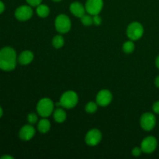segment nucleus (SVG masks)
Instances as JSON below:
<instances>
[{"instance_id":"obj_6","label":"nucleus","mask_w":159,"mask_h":159,"mask_svg":"<svg viewBox=\"0 0 159 159\" xmlns=\"http://www.w3.org/2000/svg\"><path fill=\"white\" fill-rule=\"evenodd\" d=\"M140 125L146 131L152 130L156 125V117L152 113H144L140 119Z\"/></svg>"},{"instance_id":"obj_27","label":"nucleus","mask_w":159,"mask_h":159,"mask_svg":"<svg viewBox=\"0 0 159 159\" xmlns=\"http://www.w3.org/2000/svg\"><path fill=\"white\" fill-rule=\"evenodd\" d=\"M5 10V5L2 1H0V14L2 13Z\"/></svg>"},{"instance_id":"obj_14","label":"nucleus","mask_w":159,"mask_h":159,"mask_svg":"<svg viewBox=\"0 0 159 159\" xmlns=\"http://www.w3.org/2000/svg\"><path fill=\"white\" fill-rule=\"evenodd\" d=\"M34 55L32 51H24L19 55L18 61L22 65H27L34 60Z\"/></svg>"},{"instance_id":"obj_15","label":"nucleus","mask_w":159,"mask_h":159,"mask_svg":"<svg viewBox=\"0 0 159 159\" xmlns=\"http://www.w3.org/2000/svg\"><path fill=\"white\" fill-rule=\"evenodd\" d=\"M53 116H54V120L58 124H62L66 120L67 114L66 112L61 108H57L53 112Z\"/></svg>"},{"instance_id":"obj_32","label":"nucleus","mask_w":159,"mask_h":159,"mask_svg":"<svg viewBox=\"0 0 159 159\" xmlns=\"http://www.w3.org/2000/svg\"><path fill=\"white\" fill-rule=\"evenodd\" d=\"M53 2H60L61 1V0H52Z\"/></svg>"},{"instance_id":"obj_28","label":"nucleus","mask_w":159,"mask_h":159,"mask_svg":"<svg viewBox=\"0 0 159 159\" xmlns=\"http://www.w3.org/2000/svg\"><path fill=\"white\" fill-rule=\"evenodd\" d=\"M155 86L158 87V88H159V75L157 76L156 79H155Z\"/></svg>"},{"instance_id":"obj_2","label":"nucleus","mask_w":159,"mask_h":159,"mask_svg":"<svg viewBox=\"0 0 159 159\" xmlns=\"http://www.w3.org/2000/svg\"><path fill=\"white\" fill-rule=\"evenodd\" d=\"M54 104L49 98H43L38 102L37 105V113L42 117L47 118L54 112Z\"/></svg>"},{"instance_id":"obj_25","label":"nucleus","mask_w":159,"mask_h":159,"mask_svg":"<svg viewBox=\"0 0 159 159\" xmlns=\"http://www.w3.org/2000/svg\"><path fill=\"white\" fill-rule=\"evenodd\" d=\"M142 150H141V148H138V147H135L134 148L133 150H132V155H134V156L135 157H138L140 156V155H141V153H142Z\"/></svg>"},{"instance_id":"obj_26","label":"nucleus","mask_w":159,"mask_h":159,"mask_svg":"<svg viewBox=\"0 0 159 159\" xmlns=\"http://www.w3.org/2000/svg\"><path fill=\"white\" fill-rule=\"evenodd\" d=\"M152 110L157 114H159V101H157L152 106Z\"/></svg>"},{"instance_id":"obj_1","label":"nucleus","mask_w":159,"mask_h":159,"mask_svg":"<svg viewBox=\"0 0 159 159\" xmlns=\"http://www.w3.org/2000/svg\"><path fill=\"white\" fill-rule=\"evenodd\" d=\"M16 52L11 47H5L0 50V69L10 71L16 66Z\"/></svg>"},{"instance_id":"obj_13","label":"nucleus","mask_w":159,"mask_h":159,"mask_svg":"<svg viewBox=\"0 0 159 159\" xmlns=\"http://www.w3.org/2000/svg\"><path fill=\"white\" fill-rule=\"evenodd\" d=\"M70 12H71L72 15L78 17V18H81L83 15H85V7L79 2H73L70 5Z\"/></svg>"},{"instance_id":"obj_22","label":"nucleus","mask_w":159,"mask_h":159,"mask_svg":"<svg viewBox=\"0 0 159 159\" xmlns=\"http://www.w3.org/2000/svg\"><path fill=\"white\" fill-rule=\"evenodd\" d=\"M27 120L29 122V124H34L37 122L38 120V117H37V114L34 113H29L27 116Z\"/></svg>"},{"instance_id":"obj_3","label":"nucleus","mask_w":159,"mask_h":159,"mask_svg":"<svg viewBox=\"0 0 159 159\" xmlns=\"http://www.w3.org/2000/svg\"><path fill=\"white\" fill-rule=\"evenodd\" d=\"M79 102V96L77 93L74 91H66L61 96L60 102L61 107L65 109H72L78 104Z\"/></svg>"},{"instance_id":"obj_8","label":"nucleus","mask_w":159,"mask_h":159,"mask_svg":"<svg viewBox=\"0 0 159 159\" xmlns=\"http://www.w3.org/2000/svg\"><path fill=\"white\" fill-rule=\"evenodd\" d=\"M158 146L157 139L153 136H148L144 138L141 144V148L145 154H152L156 150Z\"/></svg>"},{"instance_id":"obj_19","label":"nucleus","mask_w":159,"mask_h":159,"mask_svg":"<svg viewBox=\"0 0 159 159\" xmlns=\"http://www.w3.org/2000/svg\"><path fill=\"white\" fill-rule=\"evenodd\" d=\"M135 49V45L133 40H130L126 41L123 45V51L126 54H131Z\"/></svg>"},{"instance_id":"obj_23","label":"nucleus","mask_w":159,"mask_h":159,"mask_svg":"<svg viewBox=\"0 0 159 159\" xmlns=\"http://www.w3.org/2000/svg\"><path fill=\"white\" fill-rule=\"evenodd\" d=\"M93 24H95L96 26H99L102 23V18L98 15H94L93 16Z\"/></svg>"},{"instance_id":"obj_24","label":"nucleus","mask_w":159,"mask_h":159,"mask_svg":"<svg viewBox=\"0 0 159 159\" xmlns=\"http://www.w3.org/2000/svg\"><path fill=\"white\" fill-rule=\"evenodd\" d=\"M26 1L30 6H36L37 7V6L41 4L43 0H26Z\"/></svg>"},{"instance_id":"obj_12","label":"nucleus","mask_w":159,"mask_h":159,"mask_svg":"<svg viewBox=\"0 0 159 159\" xmlns=\"http://www.w3.org/2000/svg\"><path fill=\"white\" fill-rule=\"evenodd\" d=\"M36 133V130L32 124H26L23 126L19 132V136L22 141H28L32 139Z\"/></svg>"},{"instance_id":"obj_20","label":"nucleus","mask_w":159,"mask_h":159,"mask_svg":"<svg viewBox=\"0 0 159 159\" xmlns=\"http://www.w3.org/2000/svg\"><path fill=\"white\" fill-rule=\"evenodd\" d=\"M81 22L84 26H91L93 24V17L90 14H85L81 17Z\"/></svg>"},{"instance_id":"obj_11","label":"nucleus","mask_w":159,"mask_h":159,"mask_svg":"<svg viewBox=\"0 0 159 159\" xmlns=\"http://www.w3.org/2000/svg\"><path fill=\"white\" fill-rule=\"evenodd\" d=\"M113 99V95L108 89H102L96 96V102L100 107H107L110 105Z\"/></svg>"},{"instance_id":"obj_9","label":"nucleus","mask_w":159,"mask_h":159,"mask_svg":"<svg viewBox=\"0 0 159 159\" xmlns=\"http://www.w3.org/2000/svg\"><path fill=\"white\" fill-rule=\"evenodd\" d=\"M33 16V9L30 6L23 5L20 6L16 9L15 17L20 21H26L30 20Z\"/></svg>"},{"instance_id":"obj_5","label":"nucleus","mask_w":159,"mask_h":159,"mask_svg":"<svg viewBox=\"0 0 159 159\" xmlns=\"http://www.w3.org/2000/svg\"><path fill=\"white\" fill-rule=\"evenodd\" d=\"M143 34H144V27L138 22H133L127 26V35L130 40L133 41L139 40L142 37Z\"/></svg>"},{"instance_id":"obj_30","label":"nucleus","mask_w":159,"mask_h":159,"mask_svg":"<svg viewBox=\"0 0 159 159\" xmlns=\"http://www.w3.org/2000/svg\"><path fill=\"white\" fill-rule=\"evenodd\" d=\"M155 65H156V67L159 69V55L157 57L156 60H155Z\"/></svg>"},{"instance_id":"obj_21","label":"nucleus","mask_w":159,"mask_h":159,"mask_svg":"<svg viewBox=\"0 0 159 159\" xmlns=\"http://www.w3.org/2000/svg\"><path fill=\"white\" fill-rule=\"evenodd\" d=\"M98 104L97 102H89L85 107V110L89 113H94L97 110Z\"/></svg>"},{"instance_id":"obj_10","label":"nucleus","mask_w":159,"mask_h":159,"mask_svg":"<svg viewBox=\"0 0 159 159\" xmlns=\"http://www.w3.org/2000/svg\"><path fill=\"white\" fill-rule=\"evenodd\" d=\"M102 140V133L98 129H92L89 130L85 138V141L89 146H96L100 143Z\"/></svg>"},{"instance_id":"obj_29","label":"nucleus","mask_w":159,"mask_h":159,"mask_svg":"<svg viewBox=\"0 0 159 159\" xmlns=\"http://www.w3.org/2000/svg\"><path fill=\"white\" fill-rule=\"evenodd\" d=\"M1 159H13V157L12 156H10V155H3V156H2Z\"/></svg>"},{"instance_id":"obj_31","label":"nucleus","mask_w":159,"mask_h":159,"mask_svg":"<svg viewBox=\"0 0 159 159\" xmlns=\"http://www.w3.org/2000/svg\"><path fill=\"white\" fill-rule=\"evenodd\" d=\"M2 114H3V110H2V107H0V118L2 117Z\"/></svg>"},{"instance_id":"obj_17","label":"nucleus","mask_w":159,"mask_h":159,"mask_svg":"<svg viewBox=\"0 0 159 159\" xmlns=\"http://www.w3.org/2000/svg\"><path fill=\"white\" fill-rule=\"evenodd\" d=\"M37 16L40 18H46L50 14V8L47 5L40 4L37 6Z\"/></svg>"},{"instance_id":"obj_4","label":"nucleus","mask_w":159,"mask_h":159,"mask_svg":"<svg viewBox=\"0 0 159 159\" xmlns=\"http://www.w3.org/2000/svg\"><path fill=\"white\" fill-rule=\"evenodd\" d=\"M56 30L60 34H66L71 30V23L69 17L65 14L57 16L54 21Z\"/></svg>"},{"instance_id":"obj_7","label":"nucleus","mask_w":159,"mask_h":159,"mask_svg":"<svg viewBox=\"0 0 159 159\" xmlns=\"http://www.w3.org/2000/svg\"><path fill=\"white\" fill-rule=\"evenodd\" d=\"M85 7L86 12L90 15H98L103 8V0H87Z\"/></svg>"},{"instance_id":"obj_16","label":"nucleus","mask_w":159,"mask_h":159,"mask_svg":"<svg viewBox=\"0 0 159 159\" xmlns=\"http://www.w3.org/2000/svg\"><path fill=\"white\" fill-rule=\"evenodd\" d=\"M37 129H38L39 132L41 134H46L51 129V123L46 118L43 117V119L40 120L37 124Z\"/></svg>"},{"instance_id":"obj_18","label":"nucleus","mask_w":159,"mask_h":159,"mask_svg":"<svg viewBox=\"0 0 159 159\" xmlns=\"http://www.w3.org/2000/svg\"><path fill=\"white\" fill-rule=\"evenodd\" d=\"M65 44V39L61 35H56L52 40V45L55 49H60Z\"/></svg>"}]
</instances>
